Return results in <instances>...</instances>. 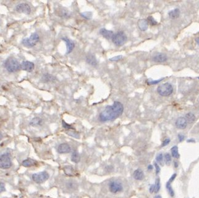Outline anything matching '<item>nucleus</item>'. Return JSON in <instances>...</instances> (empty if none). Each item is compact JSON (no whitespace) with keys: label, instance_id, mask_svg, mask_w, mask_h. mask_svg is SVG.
I'll list each match as a JSON object with an SVG mask.
<instances>
[{"label":"nucleus","instance_id":"40","mask_svg":"<svg viewBox=\"0 0 199 198\" xmlns=\"http://www.w3.org/2000/svg\"><path fill=\"white\" fill-rule=\"evenodd\" d=\"M170 143V139L167 138V139H166L164 140V141L163 142L162 144H161V146H167L168 144Z\"/></svg>","mask_w":199,"mask_h":198},{"label":"nucleus","instance_id":"21","mask_svg":"<svg viewBox=\"0 0 199 198\" xmlns=\"http://www.w3.org/2000/svg\"><path fill=\"white\" fill-rule=\"evenodd\" d=\"M29 124L32 127H38L43 124V120L40 117H36L33 118L30 121Z\"/></svg>","mask_w":199,"mask_h":198},{"label":"nucleus","instance_id":"33","mask_svg":"<svg viewBox=\"0 0 199 198\" xmlns=\"http://www.w3.org/2000/svg\"><path fill=\"white\" fill-rule=\"evenodd\" d=\"M164 161L167 165H169L171 162V156L169 153H166L164 154Z\"/></svg>","mask_w":199,"mask_h":198},{"label":"nucleus","instance_id":"11","mask_svg":"<svg viewBox=\"0 0 199 198\" xmlns=\"http://www.w3.org/2000/svg\"><path fill=\"white\" fill-rule=\"evenodd\" d=\"M35 65L30 61H25L20 64V69L28 72H31L34 69Z\"/></svg>","mask_w":199,"mask_h":198},{"label":"nucleus","instance_id":"18","mask_svg":"<svg viewBox=\"0 0 199 198\" xmlns=\"http://www.w3.org/2000/svg\"><path fill=\"white\" fill-rule=\"evenodd\" d=\"M37 164H38V162H37V160L30 158L24 160L22 162V166H24V167H31L37 166Z\"/></svg>","mask_w":199,"mask_h":198},{"label":"nucleus","instance_id":"35","mask_svg":"<svg viewBox=\"0 0 199 198\" xmlns=\"http://www.w3.org/2000/svg\"><path fill=\"white\" fill-rule=\"evenodd\" d=\"M123 58V56L122 55H118V56H116L111 57V58L109 59V61H119L120 60H121Z\"/></svg>","mask_w":199,"mask_h":198},{"label":"nucleus","instance_id":"45","mask_svg":"<svg viewBox=\"0 0 199 198\" xmlns=\"http://www.w3.org/2000/svg\"><path fill=\"white\" fill-rule=\"evenodd\" d=\"M196 43L199 45V37H197V38H196Z\"/></svg>","mask_w":199,"mask_h":198},{"label":"nucleus","instance_id":"30","mask_svg":"<svg viewBox=\"0 0 199 198\" xmlns=\"http://www.w3.org/2000/svg\"><path fill=\"white\" fill-rule=\"evenodd\" d=\"M62 125H63V127L64 129L66 130H75V129H74L73 127L71 125L68 124V123H66L64 121H62Z\"/></svg>","mask_w":199,"mask_h":198},{"label":"nucleus","instance_id":"44","mask_svg":"<svg viewBox=\"0 0 199 198\" xmlns=\"http://www.w3.org/2000/svg\"><path fill=\"white\" fill-rule=\"evenodd\" d=\"M148 170H152V169H153L152 166H151V165H149V166H148Z\"/></svg>","mask_w":199,"mask_h":198},{"label":"nucleus","instance_id":"47","mask_svg":"<svg viewBox=\"0 0 199 198\" xmlns=\"http://www.w3.org/2000/svg\"><path fill=\"white\" fill-rule=\"evenodd\" d=\"M2 138H3V135L1 133H0V141H1V139H2Z\"/></svg>","mask_w":199,"mask_h":198},{"label":"nucleus","instance_id":"27","mask_svg":"<svg viewBox=\"0 0 199 198\" xmlns=\"http://www.w3.org/2000/svg\"><path fill=\"white\" fill-rule=\"evenodd\" d=\"M53 78L54 77L51 75H49V74L47 73L43 75V77L42 78H41V80H42V81H43L44 82H48L53 80Z\"/></svg>","mask_w":199,"mask_h":198},{"label":"nucleus","instance_id":"36","mask_svg":"<svg viewBox=\"0 0 199 198\" xmlns=\"http://www.w3.org/2000/svg\"><path fill=\"white\" fill-rule=\"evenodd\" d=\"M167 188H168V192H169V193L170 196H171V197L174 196V195H175V192H174V190L173 189V188H172V187H171V185H170V184L167 183Z\"/></svg>","mask_w":199,"mask_h":198},{"label":"nucleus","instance_id":"39","mask_svg":"<svg viewBox=\"0 0 199 198\" xmlns=\"http://www.w3.org/2000/svg\"><path fill=\"white\" fill-rule=\"evenodd\" d=\"M5 190H6L5 185L3 182H1V181H0V193L4 192Z\"/></svg>","mask_w":199,"mask_h":198},{"label":"nucleus","instance_id":"25","mask_svg":"<svg viewBox=\"0 0 199 198\" xmlns=\"http://www.w3.org/2000/svg\"><path fill=\"white\" fill-rule=\"evenodd\" d=\"M81 15L83 18H84L86 20H90L92 19V16H93V14L92 12L90 11H85L81 12Z\"/></svg>","mask_w":199,"mask_h":198},{"label":"nucleus","instance_id":"38","mask_svg":"<svg viewBox=\"0 0 199 198\" xmlns=\"http://www.w3.org/2000/svg\"><path fill=\"white\" fill-rule=\"evenodd\" d=\"M154 166L155 167V170H156V174H158L160 172V167L159 166V165L157 164L156 162H154Z\"/></svg>","mask_w":199,"mask_h":198},{"label":"nucleus","instance_id":"8","mask_svg":"<svg viewBox=\"0 0 199 198\" xmlns=\"http://www.w3.org/2000/svg\"><path fill=\"white\" fill-rule=\"evenodd\" d=\"M16 11L19 13H24L26 14H29L31 12V8L29 5L27 3H20L16 6Z\"/></svg>","mask_w":199,"mask_h":198},{"label":"nucleus","instance_id":"7","mask_svg":"<svg viewBox=\"0 0 199 198\" xmlns=\"http://www.w3.org/2000/svg\"><path fill=\"white\" fill-rule=\"evenodd\" d=\"M49 176V174L47 172H41L33 174L32 178L36 183L41 184L48 180Z\"/></svg>","mask_w":199,"mask_h":198},{"label":"nucleus","instance_id":"17","mask_svg":"<svg viewBox=\"0 0 199 198\" xmlns=\"http://www.w3.org/2000/svg\"><path fill=\"white\" fill-rule=\"evenodd\" d=\"M148 22L147 19H140L137 22V26L141 31H146L148 27Z\"/></svg>","mask_w":199,"mask_h":198},{"label":"nucleus","instance_id":"4","mask_svg":"<svg viewBox=\"0 0 199 198\" xmlns=\"http://www.w3.org/2000/svg\"><path fill=\"white\" fill-rule=\"evenodd\" d=\"M40 40L39 35L37 33L32 34L28 38H26L22 40V43L24 46L27 48H32L38 43Z\"/></svg>","mask_w":199,"mask_h":198},{"label":"nucleus","instance_id":"32","mask_svg":"<svg viewBox=\"0 0 199 198\" xmlns=\"http://www.w3.org/2000/svg\"><path fill=\"white\" fill-rule=\"evenodd\" d=\"M160 189V180L159 178H157L155 181V193H157Z\"/></svg>","mask_w":199,"mask_h":198},{"label":"nucleus","instance_id":"26","mask_svg":"<svg viewBox=\"0 0 199 198\" xmlns=\"http://www.w3.org/2000/svg\"><path fill=\"white\" fill-rule=\"evenodd\" d=\"M171 154L173 158L178 159L179 158V152H178V147L176 146H173L171 148Z\"/></svg>","mask_w":199,"mask_h":198},{"label":"nucleus","instance_id":"42","mask_svg":"<svg viewBox=\"0 0 199 198\" xmlns=\"http://www.w3.org/2000/svg\"><path fill=\"white\" fill-rule=\"evenodd\" d=\"M149 191H150V193H153V192H155V185H152L150 186V189H149Z\"/></svg>","mask_w":199,"mask_h":198},{"label":"nucleus","instance_id":"13","mask_svg":"<svg viewBox=\"0 0 199 198\" xmlns=\"http://www.w3.org/2000/svg\"><path fill=\"white\" fill-rule=\"evenodd\" d=\"M99 33H100V34L102 35L105 38L108 40H112V38H113V37L114 36V33L113 31L107 30L105 28H101V29L100 30V31H99Z\"/></svg>","mask_w":199,"mask_h":198},{"label":"nucleus","instance_id":"46","mask_svg":"<svg viewBox=\"0 0 199 198\" xmlns=\"http://www.w3.org/2000/svg\"><path fill=\"white\" fill-rule=\"evenodd\" d=\"M154 198H162V197H161V196H160V195H157V196H155Z\"/></svg>","mask_w":199,"mask_h":198},{"label":"nucleus","instance_id":"24","mask_svg":"<svg viewBox=\"0 0 199 198\" xmlns=\"http://www.w3.org/2000/svg\"><path fill=\"white\" fill-rule=\"evenodd\" d=\"M186 121H187V123H192L193 122H194V121H196V116H195L194 114L191 113V112H189L187 114L185 115V116L184 117Z\"/></svg>","mask_w":199,"mask_h":198},{"label":"nucleus","instance_id":"14","mask_svg":"<svg viewBox=\"0 0 199 198\" xmlns=\"http://www.w3.org/2000/svg\"><path fill=\"white\" fill-rule=\"evenodd\" d=\"M175 124L177 129H184L187 125V122L184 117H180L176 120Z\"/></svg>","mask_w":199,"mask_h":198},{"label":"nucleus","instance_id":"5","mask_svg":"<svg viewBox=\"0 0 199 198\" xmlns=\"http://www.w3.org/2000/svg\"><path fill=\"white\" fill-rule=\"evenodd\" d=\"M158 93L161 96H169L173 92V88L172 85L169 83H165L160 85L157 88Z\"/></svg>","mask_w":199,"mask_h":198},{"label":"nucleus","instance_id":"23","mask_svg":"<svg viewBox=\"0 0 199 198\" xmlns=\"http://www.w3.org/2000/svg\"><path fill=\"white\" fill-rule=\"evenodd\" d=\"M71 161L74 163H79L81 160V156L77 152H74L71 156Z\"/></svg>","mask_w":199,"mask_h":198},{"label":"nucleus","instance_id":"22","mask_svg":"<svg viewBox=\"0 0 199 198\" xmlns=\"http://www.w3.org/2000/svg\"><path fill=\"white\" fill-rule=\"evenodd\" d=\"M179 14H180V11H179V9H177V8L169 11L168 12V15L169 18H171L172 19H177V18H179Z\"/></svg>","mask_w":199,"mask_h":198},{"label":"nucleus","instance_id":"2","mask_svg":"<svg viewBox=\"0 0 199 198\" xmlns=\"http://www.w3.org/2000/svg\"><path fill=\"white\" fill-rule=\"evenodd\" d=\"M5 67L8 72L13 73L19 71L20 69V64L18 61L14 57H11L7 59L5 61Z\"/></svg>","mask_w":199,"mask_h":198},{"label":"nucleus","instance_id":"1","mask_svg":"<svg viewBox=\"0 0 199 198\" xmlns=\"http://www.w3.org/2000/svg\"><path fill=\"white\" fill-rule=\"evenodd\" d=\"M124 111L123 104L119 101H114L113 105L107 106L100 114L98 119L102 122L114 121L121 115Z\"/></svg>","mask_w":199,"mask_h":198},{"label":"nucleus","instance_id":"34","mask_svg":"<svg viewBox=\"0 0 199 198\" xmlns=\"http://www.w3.org/2000/svg\"><path fill=\"white\" fill-rule=\"evenodd\" d=\"M66 187H67L68 189H72L76 188L77 186V185L74 182H72V181H69V182L66 184Z\"/></svg>","mask_w":199,"mask_h":198},{"label":"nucleus","instance_id":"10","mask_svg":"<svg viewBox=\"0 0 199 198\" xmlns=\"http://www.w3.org/2000/svg\"><path fill=\"white\" fill-rule=\"evenodd\" d=\"M61 39L66 43V55L70 54L75 48V43L68 37H62Z\"/></svg>","mask_w":199,"mask_h":198},{"label":"nucleus","instance_id":"9","mask_svg":"<svg viewBox=\"0 0 199 198\" xmlns=\"http://www.w3.org/2000/svg\"><path fill=\"white\" fill-rule=\"evenodd\" d=\"M109 189L111 193L116 194L123 191V187L121 183L118 181H111L109 184Z\"/></svg>","mask_w":199,"mask_h":198},{"label":"nucleus","instance_id":"3","mask_svg":"<svg viewBox=\"0 0 199 198\" xmlns=\"http://www.w3.org/2000/svg\"><path fill=\"white\" fill-rule=\"evenodd\" d=\"M111 40L116 46H122L127 42V37L124 32L121 30L114 34Z\"/></svg>","mask_w":199,"mask_h":198},{"label":"nucleus","instance_id":"15","mask_svg":"<svg viewBox=\"0 0 199 198\" xmlns=\"http://www.w3.org/2000/svg\"><path fill=\"white\" fill-rule=\"evenodd\" d=\"M85 60L87 63L92 66H97L98 65V61L96 57L91 53L85 56Z\"/></svg>","mask_w":199,"mask_h":198},{"label":"nucleus","instance_id":"16","mask_svg":"<svg viewBox=\"0 0 199 198\" xmlns=\"http://www.w3.org/2000/svg\"><path fill=\"white\" fill-rule=\"evenodd\" d=\"M167 56L163 53H159L153 57V61L156 63H163V62L167 61Z\"/></svg>","mask_w":199,"mask_h":198},{"label":"nucleus","instance_id":"49","mask_svg":"<svg viewBox=\"0 0 199 198\" xmlns=\"http://www.w3.org/2000/svg\"></svg>","mask_w":199,"mask_h":198},{"label":"nucleus","instance_id":"43","mask_svg":"<svg viewBox=\"0 0 199 198\" xmlns=\"http://www.w3.org/2000/svg\"><path fill=\"white\" fill-rule=\"evenodd\" d=\"M178 138H179V141H182V140H184V139L185 138V137H184V136L183 135L179 134V135H178Z\"/></svg>","mask_w":199,"mask_h":198},{"label":"nucleus","instance_id":"37","mask_svg":"<svg viewBox=\"0 0 199 198\" xmlns=\"http://www.w3.org/2000/svg\"><path fill=\"white\" fill-rule=\"evenodd\" d=\"M162 79H160V80H148L147 81V83L148 85H155V84H158L159 82H160Z\"/></svg>","mask_w":199,"mask_h":198},{"label":"nucleus","instance_id":"48","mask_svg":"<svg viewBox=\"0 0 199 198\" xmlns=\"http://www.w3.org/2000/svg\"><path fill=\"white\" fill-rule=\"evenodd\" d=\"M175 167H177V163L176 162H175Z\"/></svg>","mask_w":199,"mask_h":198},{"label":"nucleus","instance_id":"20","mask_svg":"<svg viewBox=\"0 0 199 198\" xmlns=\"http://www.w3.org/2000/svg\"><path fill=\"white\" fill-rule=\"evenodd\" d=\"M134 178L136 180H142L144 178V173L140 168H137L134 172Z\"/></svg>","mask_w":199,"mask_h":198},{"label":"nucleus","instance_id":"31","mask_svg":"<svg viewBox=\"0 0 199 198\" xmlns=\"http://www.w3.org/2000/svg\"><path fill=\"white\" fill-rule=\"evenodd\" d=\"M156 160L158 163H159L161 166L163 165V155L162 153H160L156 157Z\"/></svg>","mask_w":199,"mask_h":198},{"label":"nucleus","instance_id":"29","mask_svg":"<svg viewBox=\"0 0 199 198\" xmlns=\"http://www.w3.org/2000/svg\"><path fill=\"white\" fill-rule=\"evenodd\" d=\"M67 133L68 134V135L70 136V137H72L75 138H80L79 133L78 132L76 131L75 130H73V131L69 130V131H67Z\"/></svg>","mask_w":199,"mask_h":198},{"label":"nucleus","instance_id":"12","mask_svg":"<svg viewBox=\"0 0 199 198\" xmlns=\"http://www.w3.org/2000/svg\"><path fill=\"white\" fill-rule=\"evenodd\" d=\"M71 151V148L67 143H61L58 147V152L60 154H67L69 153Z\"/></svg>","mask_w":199,"mask_h":198},{"label":"nucleus","instance_id":"28","mask_svg":"<svg viewBox=\"0 0 199 198\" xmlns=\"http://www.w3.org/2000/svg\"><path fill=\"white\" fill-rule=\"evenodd\" d=\"M147 20L148 22V24H150L152 26H155L156 25L158 24V22L156 21V20L153 18L152 15L148 16Z\"/></svg>","mask_w":199,"mask_h":198},{"label":"nucleus","instance_id":"41","mask_svg":"<svg viewBox=\"0 0 199 198\" xmlns=\"http://www.w3.org/2000/svg\"><path fill=\"white\" fill-rule=\"evenodd\" d=\"M176 174H173L172 176H171V178H169V181H168V182L167 183H169V184H170V183H171V182H172V181L174 180H175V178H176Z\"/></svg>","mask_w":199,"mask_h":198},{"label":"nucleus","instance_id":"6","mask_svg":"<svg viewBox=\"0 0 199 198\" xmlns=\"http://www.w3.org/2000/svg\"><path fill=\"white\" fill-rule=\"evenodd\" d=\"M12 166V161L9 154L4 153L0 156V168L8 169Z\"/></svg>","mask_w":199,"mask_h":198},{"label":"nucleus","instance_id":"19","mask_svg":"<svg viewBox=\"0 0 199 198\" xmlns=\"http://www.w3.org/2000/svg\"><path fill=\"white\" fill-rule=\"evenodd\" d=\"M64 174L69 176H74L76 175V170L72 166H66L64 167Z\"/></svg>","mask_w":199,"mask_h":198}]
</instances>
